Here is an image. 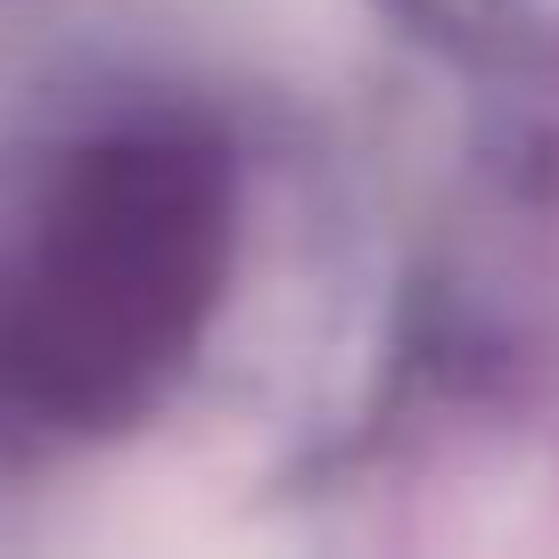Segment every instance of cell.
I'll return each instance as SVG.
<instances>
[{
  "label": "cell",
  "mask_w": 559,
  "mask_h": 559,
  "mask_svg": "<svg viewBox=\"0 0 559 559\" xmlns=\"http://www.w3.org/2000/svg\"><path fill=\"white\" fill-rule=\"evenodd\" d=\"M223 263V181L174 140H123L74 174L25 288V362L50 395H116L181 346Z\"/></svg>",
  "instance_id": "cell-1"
}]
</instances>
